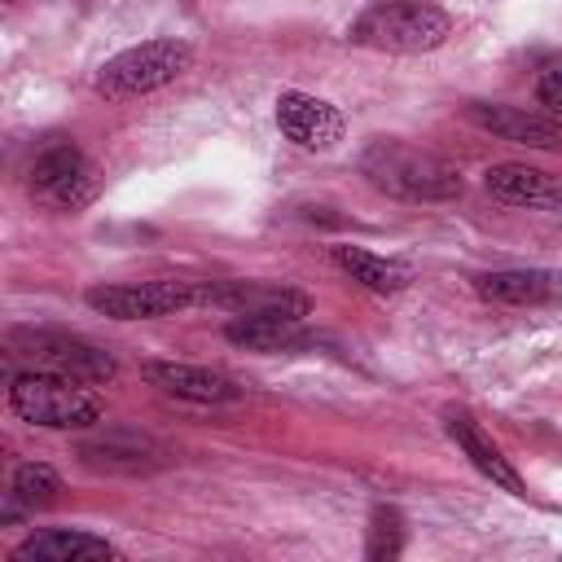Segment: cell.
<instances>
[{"mask_svg": "<svg viewBox=\"0 0 562 562\" xmlns=\"http://www.w3.org/2000/svg\"><path fill=\"white\" fill-rule=\"evenodd\" d=\"M360 176L404 202H452L465 189L461 171L448 158L404 140H369L360 154Z\"/></svg>", "mask_w": 562, "mask_h": 562, "instance_id": "6da1fadb", "label": "cell"}, {"mask_svg": "<svg viewBox=\"0 0 562 562\" xmlns=\"http://www.w3.org/2000/svg\"><path fill=\"white\" fill-rule=\"evenodd\" d=\"M452 35V18L430 0H369L347 40L373 53H430Z\"/></svg>", "mask_w": 562, "mask_h": 562, "instance_id": "7a4b0ae2", "label": "cell"}, {"mask_svg": "<svg viewBox=\"0 0 562 562\" xmlns=\"http://www.w3.org/2000/svg\"><path fill=\"white\" fill-rule=\"evenodd\" d=\"M92 382H75L61 373H18L9 386V408L44 430H92L105 417V404L97 391H88Z\"/></svg>", "mask_w": 562, "mask_h": 562, "instance_id": "3957f363", "label": "cell"}, {"mask_svg": "<svg viewBox=\"0 0 562 562\" xmlns=\"http://www.w3.org/2000/svg\"><path fill=\"white\" fill-rule=\"evenodd\" d=\"M189 66H193V44L176 40V35H158V40H145V44L114 53L97 70L92 88L105 101H132V97H149V92L176 83Z\"/></svg>", "mask_w": 562, "mask_h": 562, "instance_id": "277c9868", "label": "cell"}, {"mask_svg": "<svg viewBox=\"0 0 562 562\" xmlns=\"http://www.w3.org/2000/svg\"><path fill=\"white\" fill-rule=\"evenodd\" d=\"M9 351L22 356L31 369H44V373H61V378H75V382H110L119 373L114 356L79 334H66V329H13L9 334Z\"/></svg>", "mask_w": 562, "mask_h": 562, "instance_id": "5b68a950", "label": "cell"}, {"mask_svg": "<svg viewBox=\"0 0 562 562\" xmlns=\"http://www.w3.org/2000/svg\"><path fill=\"white\" fill-rule=\"evenodd\" d=\"M88 307L110 316V321H154L171 316L184 307H198V281H114V285H92Z\"/></svg>", "mask_w": 562, "mask_h": 562, "instance_id": "8992f818", "label": "cell"}, {"mask_svg": "<svg viewBox=\"0 0 562 562\" xmlns=\"http://www.w3.org/2000/svg\"><path fill=\"white\" fill-rule=\"evenodd\" d=\"M75 457L92 474H154L171 461V448L136 426H101L75 443Z\"/></svg>", "mask_w": 562, "mask_h": 562, "instance_id": "52a82bcc", "label": "cell"}, {"mask_svg": "<svg viewBox=\"0 0 562 562\" xmlns=\"http://www.w3.org/2000/svg\"><path fill=\"white\" fill-rule=\"evenodd\" d=\"M101 189V176L92 167V158L75 145V140H57L48 145L35 167H31V193L57 211H79L97 198Z\"/></svg>", "mask_w": 562, "mask_h": 562, "instance_id": "ba28073f", "label": "cell"}, {"mask_svg": "<svg viewBox=\"0 0 562 562\" xmlns=\"http://www.w3.org/2000/svg\"><path fill=\"white\" fill-rule=\"evenodd\" d=\"M198 307H224L233 316H307V294L277 281H198Z\"/></svg>", "mask_w": 562, "mask_h": 562, "instance_id": "9c48e42d", "label": "cell"}, {"mask_svg": "<svg viewBox=\"0 0 562 562\" xmlns=\"http://www.w3.org/2000/svg\"><path fill=\"white\" fill-rule=\"evenodd\" d=\"M277 127H281L285 140H294L307 154H325L347 136L342 110L329 105L325 97H312V92H299V88H285L277 97Z\"/></svg>", "mask_w": 562, "mask_h": 562, "instance_id": "30bf717a", "label": "cell"}, {"mask_svg": "<svg viewBox=\"0 0 562 562\" xmlns=\"http://www.w3.org/2000/svg\"><path fill=\"white\" fill-rule=\"evenodd\" d=\"M140 378L149 386H158L162 395H176V400H189V404H233V400H241V386L228 373L206 369V364L145 360L140 364Z\"/></svg>", "mask_w": 562, "mask_h": 562, "instance_id": "8fae6325", "label": "cell"}, {"mask_svg": "<svg viewBox=\"0 0 562 562\" xmlns=\"http://www.w3.org/2000/svg\"><path fill=\"white\" fill-rule=\"evenodd\" d=\"M465 119L501 140L527 145V149H562V119L553 114H536V110H518V105H496V101H470Z\"/></svg>", "mask_w": 562, "mask_h": 562, "instance_id": "7c38bea8", "label": "cell"}, {"mask_svg": "<svg viewBox=\"0 0 562 562\" xmlns=\"http://www.w3.org/2000/svg\"><path fill=\"white\" fill-rule=\"evenodd\" d=\"M443 430H448V439L465 452V461H470L483 479H492V483L505 487L509 496H527V483H522V474L514 470V461L483 435V426H479L465 408H448V413H443Z\"/></svg>", "mask_w": 562, "mask_h": 562, "instance_id": "4fadbf2b", "label": "cell"}, {"mask_svg": "<svg viewBox=\"0 0 562 562\" xmlns=\"http://www.w3.org/2000/svg\"><path fill=\"white\" fill-rule=\"evenodd\" d=\"M114 558H119V549L105 536L66 531V527L35 531L13 549V562H114Z\"/></svg>", "mask_w": 562, "mask_h": 562, "instance_id": "5bb4252c", "label": "cell"}, {"mask_svg": "<svg viewBox=\"0 0 562 562\" xmlns=\"http://www.w3.org/2000/svg\"><path fill=\"white\" fill-rule=\"evenodd\" d=\"M474 290L492 303L540 307V303H553L562 294V277L549 268H501V272H483L474 281Z\"/></svg>", "mask_w": 562, "mask_h": 562, "instance_id": "9a60e30c", "label": "cell"}, {"mask_svg": "<svg viewBox=\"0 0 562 562\" xmlns=\"http://www.w3.org/2000/svg\"><path fill=\"white\" fill-rule=\"evenodd\" d=\"M483 184L492 198H501L509 206H562L558 180L527 162H496V167H487Z\"/></svg>", "mask_w": 562, "mask_h": 562, "instance_id": "2e32d148", "label": "cell"}, {"mask_svg": "<svg viewBox=\"0 0 562 562\" xmlns=\"http://www.w3.org/2000/svg\"><path fill=\"white\" fill-rule=\"evenodd\" d=\"M224 338L246 351H294L307 342L299 316H233L224 325Z\"/></svg>", "mask_w": 562, "mask_h": 562, "instance_id": "e0dca14e", "label": "cell"}, {"mask_svg": "<svg viewBox=\"0 0 562 562\" xmlns=\"http://www.w3.org/2000/svg\"><path fill=\"white\" fill-rule=\"evenodd\" d=\"M329 259H334L356 285H364V290H373V294H400V290H408V281H413V272H408L404 263L382 259V255H373V250H364V246H334Z\"/></svg>", "mask_w": 562, "mask_h": 562, "instance_id": "ac0fdd59", "label": "cell"}, {"mask_svg": "<svg viewBox=\"0 0 562 562\" xmlns=\"http://www.w3.org/2000/svg\"><path fill=\"white\" fill-rule=\"evenodd\" d=\"M9 496H13L26 514L48 509V505H57V501H61V474H57L53 465H44V461H26V465H18V470H13Z\"/></svg>", "mask_w": 562, "mask_h": 562, "instance_id": "d6986e66", "label": "cell"}, {"mask_svg": "<svg viewBox=\"0 0 562 562\" xmlns=\"http://www.w3.org/2000/svg\"><path fill=\"white\" fill-rule=\"evenodd\" d=\"M400 549H404V514H400L395 505H373L364 558H369V562H391Z\"/></svg>", "mask_w": 562, "mask_h": 562, "instance_id": "ffe728a7", "label": "cell"}, {"mask_svg": "<svg viewBox=\"0 0 562 562\" xmlns=\"http://www.w3.org/2000/svg\"><path fill=\"white\" fill-rule=\"evenodd\" d=\"M536 101H540L553 119H562V70H544V75H540V83H536Z\"/></svg>", "mask_w": 562, "mask_h": 562, "instance_id": "44dd1931", "label": "cell"}]
</instances>
